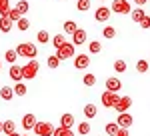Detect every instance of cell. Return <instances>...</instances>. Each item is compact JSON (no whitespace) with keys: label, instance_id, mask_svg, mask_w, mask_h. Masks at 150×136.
<instances>
[{"label":"cell","instance_id":"cell-1","mask_svg":"<svg viewBox=\"0 0 150 136\" xmlns=\"http://www.w3.org/2000/svg\"><path fill=\"white\" fill-rule=\"evenodd\" d=\"M38 70H40V64H38V60L36 58H30L26 64L22 66V72H24V80H34V76L38 74Z\"/></svg>","mask_w":150,"mask_h":136},{"label":"cell","instance_id":"cell-2","mask_svg":"<svg viewBox=\"0 0 150 136\" xmlns=\"http://www.w3.org/2000/svg\"><path fill=\"white\" fill-rule=\"evenodd\" d=\"M16 52H18V56H24V58H36L38 56V48L34 44H28V42L18 44L16 46Z\"/></svg>","mask_w":150,"mask_h":136},{"label":"cell","instance_id":"cell-3","mask_svg":"<svg viewBox=\"0 0 150 136\" xmlns=\"http://www.w3.org/2000/svg\"><path fill=\"white\" fill-rule=\"evenodd\" d=\"M118 100H120L118 92H112V90H104L102 96H100V102H102V106H106V108H114V104Z\"/></svg>","mask_w":150,"mask_h":136},{"label":"cell","instance_id":"cell-4","mask_svg":"<svg viewBox=\"0 0 150 136\" xmlns=\"http://www.w3.org/2000/svg\"><path fill=\"white\" fill-rule=\"evenodd\" d=\"M54 130H56V128L50 124V122H36V126H34V134L36 136H52Z\"/></svg>","mask_w":150,"mask_h":136},{"label":"cell","instance_id":"cell-5","mask_svg":"<svg viewBox=\"0 0 150 136\" xmlns=\"http://www.w3.org/2000/svg\"><path fill=\"white\" fill-rule=\"evenodd\" d=\"M74 42H66V44L62 46V48H58L56 50V54H58V58L60 60H66V58H72V56H76L74 54Z\"/></svg>","mask_w":150,"mask_h":136},{"label":"cell","instance_id":"cell-6","mask_svg":"<svg viewBox=\"0 0 150 136\" xmlns=\"http://www.w3.org/2000/svg\"><path fill=\"white\" fill-rule=\"evenodd\" d=\"M116 14H130V4H128V0H112V6H110Z\"/></svg>","mask_w":150,"mask_h":136},{"label":"cell","instance_id":"cell-7","mask_svg":"<svg viewBox=\"0 0 150 136\" xmlns=\"http://www.w3.org/2000/svg\"><path fill=\"white\" fill-rule=\"evenodd\" d=\"M130 106H132V98H130V96H120V100L114 104V110L118 114H120V112H128Z\"/></svg>","mask_w":150,"mask_h":136},{"label":"cell","instance_id":"cell-8","mask_svg":"<svg viewBox=\"0 0 150 136\" xmlns=\"http://www.w3.org/2000/svg\"><path fill=\"white\" fill-rule=\"evenodd\" d=\"M110 14H112V8H108V6H100L98 10L94 12V18H96V22H108Z\"/></svg>","mask_w":150,"mask_h":136},{"label":"cell","instance_id":"cell-9","mask_svg":"<svg viewBox=\"0 0 150 136\" xmlns=\"http://www.w3.org/2000/svg\"><path fill=\"white\" fill-rule=\"evenodd\" d=\"M90 66V56L88 54H78V56H74V68H78V70H84V68Z\"/></svg>","mask_w":150,"mask_h":136},{"label":"cell","instance_id":"cell-10","mask_svg":"<svg viewBox=\"0 0 150 136\" xmlns=\"http://www.w3.org/2000/svg\"><path fill=\"white\" fill-rule=\"evenodd\" d=\"M8 76H10L14 82H20L24 80V72H22V66H16V64H10V70H8Z\"/></svg>","mask_w":150,"mask_h":136},{"label":"cell","instance_id":"cell-11","mask_svg":"<svg viewBox=\"0 0 150 136\" xmlns=\"http://www.w3.org/2000/svg\"><path fill=\"white\" fill-rule=\"evenodd\" d=\"M34 126H36V116H34L32 112L24 114V118H22V128H24V130H34Z\"/></svg>","mask_w":150,"mask_h":136},{"label":"cell","instance_id":"cell-12","mask_svg":"<svg viewBox=\"0 0 150 136\" xmlns=\"http://www.w3.org/2000/svg\"><path fill=\"white\" fill-rule=\"evenodd\" d=\"M116 122H118L120 128H130V126H132V116L128 112H120L118 118H116Z\"/></svg>","mask_w":150,"mask_h":136},{"label":"cell","instance_id":"cell-13","mask_svg":"<svg viewBox=\"0 0 150 136\" xmlns=\"http://www.w3.org/2000/svg\"><path fill=\"white\" fill-rule=\"evenodd\" d=\"M104 86H106V90L118 92L120 88H122V82H120L118 78H114V76H110V78H106V82H104Z\"/></svg>","mask_w":150,"mask_h":136},{"label":"cell","instance_id":"cell-14","mask_svg":"<svg viewBox=\"0 0 150 136\" xmlns=\"http://www.w3.org/2000/svg\"><path fill=\"white\" fill-rule=\"evenodd\" d=\"M14 96H16L14 88H10V86H2V88H0V98H2V100L10 102L12 98H14Z\"/></svg>","mask_w":150,"mask_h":136},{"label":"cell","instance_id":"cell-15","mask_svg":"<svg viewBox=\"0 0 150 136\" xmlns=\"http://www.w3.org/2000/svg\"><path fill=\"white\" fill-rule=\"evenodd\" d=\"M72 42H74L76 46L84 44V42H86V30H82V28H78L76 32L72 34Z\"/></svg>","mask_w":150,"mask_h":136},{"label":"cell","instance_id":"cell-16","mask_svg":"<svg viewBox=\"0 0 150 136\" xmlns=\"http://www.w3.org/2000/svg\"><path fill=\"white\" fill-rule=\"evenodd\" d=\"M130 18L134 20V22H142L144 18H146V10H142V6H138V8H134V10L130 12Z\"/></svg>","mask_w":150,"mask_h":136},{"label":"cell","instance_id":"cell-17","mask_svg":"<svg viewBox=\"0 0 150 136\" xmlns=\"http://www.w3.org/2000/svg\"><path fill=\"white\" fill-rule=\"evenodd\" d=\"M10 30H12V20L8 16H0V32L8 34Z\"/></svg>","mask_w":150,"mask_h":136},{"label":"cell","instance_id":"cell-18","mask_svg":"<svg viewBox=\"0 0 150 136\" xmlns=\"http://www.w3.org/2000/svg\"><path fill=\"white\" fill-rule=\"evenodd\" d=\"M82 112H84V116H86V118H88V120H92L94 116H96V114H98V108H96V106H94V104H86V106H84V108H82Z\"/></svg>","mask_w":150,"mask_h":136},{"label":"cell","instance_id":"cell-19","mask_svg":"<svg viewBox=\"0 0 150 136\" xmlns=\"http://www.w3.org/2000/svg\"><path fill=\"white\" fill-rule=\"evenodd\" d=\"M60 126L72 128V126H74V116H72V114H62V116H60Z\"/></svg>","mask_w":150,"mask_h":136},{"label":"cell","instance_id":"cell-20","mask_svg":"<svg viewBox=\"0 0 150 136\" xmlns=\"http://www.w3.org/2000/svg\"><path fill=\"white\" fill-rule=\"evenodd\" d=\"M104 130H106V134H108V136H116V134H118V130H120V126H118V122H108V124L104 126Z\"/></svg>","mask_w":150,"mask_h":136},{"label":"cell","instance_id":"cell-21","mask_svg":"<svg viewBox=\"0 0 150 136\" xmlns=\"http://www.w3.org/2000/svg\"><path fill=\"white\" fill-rule=\"evenodd\" d=\"M66 44V36H64V34H56V36H54V38H52V46H54V48H62V46Z\"/></svg>","mask_w":150,"mask_h":136},{"label":"cell","instance_id":"cell-22","mask_svg":"<svg viewBox=\"0 0 150 136\" xmlns=\"http://www.w3.org/2000/svg\"><path fill=\"white\" fill-rule=\"evenodd\" d=\"M16 58H18V52H16V48H10V50H6V54H4V60H6L8 64H14V62H16Z\"/></svg>","mask_w":150,"mask_h":136},{"label":"cell","instance_id":"cell-23","mask_svg":"<svg viewBox=\"0 0 150 136\" xmlns=\"http://www.w3.org/2000/svg\"><path fill=\"white\" fill-rule=\"evenodd\" d=\"M14 92H16V96H26L28 88H26V84L20 80V82H16V84H14Z\"/></svg>","mask_w":150,"mask_h":136},{"label":"cell","instance_id":"cell-24","mask_svg":"<svg viewBox=\"0 0 150 136\" xmlns=\"http://www.w3.org/2000/svg\"><path fill=\"white\" fill-rule=\"evenodd\" d=\"M52 136H74V132H72V128L60 126V128H56V130H54V134H52Z\"/></svg>","mask_w":150,"mask_h":136},{"label":"cell","instance_id":"cell-25","mask_svg":"<svg viewBox=\"0 0 150 136\" xmlns=\"http://www.w3.org/2000/svg\"><path fill=\"white\" fill-rule=\"evenodd\" d=\"M76 30H78V26H76L74 20H66V22H64V32L66 34H74Z\"/></svg>","mask_w":150,"mask_h":136},{"label":"cell","instance_id":"cell-26","mask_svg":"<svg viewBox=\"0 0 150 136\" xmlns=\"http://www.w3.org/2000/svg\"><path fill=\"white\" fill-rule=\"evenodd\" d=\"M60 58H58V54H52V56H48V68H52V70H56L58 66H60Z\"/></svg>","mask_w":150,"mask_h":136},{"label":"cell","instance_id":"cell-27","mask_svg":"<svg viewBox=\"0 0 150 136\" xmlns=\"http://www.w3.org/2000/svg\"><path fill=\"white\" fill-rule=\"evenodd\" d=\"M36 40H38L40 44H48V42H50V34H48L46 30H40V32L36 34Z\"/></svg>","mask_w":150,"mask_h":136},{"label":"cell","instance_id":"cell-28","mask_svg":"<svg viewBox=\"0 0 150 136\" xmlns=\"http://www.w3.org/2000/svg\"><path fill=\"white\" fill-rule=\"evenodd\" d=\"M2 132L8 136V134H12V132H16V124L12 122V120H6L4 122V128H2Z\"/></svg>","mask_w":150,"mask_h":136},{"label":"cell","instance_id":"cell-29","mask_svg":"<svg viewBox=\"0 0 150 136\" xmlns=\"http://www.w3.org/2000/svg\"><path fill=\"white\" fill-rule=\"evenodd\" d=\"M148 68H150V64L146 60H138V62H136V72H140V74H146Z\"/></svg>","mask_w":150,"mask_h":136},{"label":"cell","instance_id":"cell-30","mask_svg":"<svg viewBox=\"0 0 150 136\" xmlns=\"http://www.w3.org/2000/svg\"><path fill=\"white\" fill-rule=\"evenodd\" d=\"M8 12H10V2L0 0V16H8Z\"/></svg>","mask_w":150,"mask_h":136},{"label":"cell","instance_id":"cell-31","mask_svg":"<svg viewBox=\"0 0 150 136\" xmlns=\"http://www.w3.org/2000/svg\"><path fill=\"white\" fill-rule=\"evenodd\" d=\"M16 8H18V12H20V14H26V12L30 10V4H28V0H20V2H18V4H16Z\"/></svg>","mask_w":150,"mask_h":136},{"label":"cell","instance_id":"cell-32","mask_svg":"<svg viewBox=\"0 0 150 136\" xmlns=\"http://www.w3.org/2000/svg\"><path fill=\"white\" fill-rule=\"evenodd\" d=\"M88 50H90V54H98V52L102 50V44H100L98 40H92V42L88 44Z\"/></svg>","mask_w":150,"mask_h":136},{"label":"cell","instance_id":"cell-33","mask_svg":"<svg viewBox=\"0 0 150 136\" xmlns=\"http://www.w3.org/2000/svg\"><path fill=\"white\" fill-rule=\"evenodd\" d=\"M76 130H78V134H80V136L88 134V132H90V122H80V124H78V128H76Z\"/></svg>","mask_w":150,"mask_h":136},{"label":"cell","instance_id":"cell-34","mask_svg":"<svg viewBox=\"0 0 150 136\" xmlns=\"http://www.w3.org/2000/svg\"><path fill=\"white\" fill-rule=\"evenodd\" d=\"M8 18H10L12 22H18V20L22 18V14L18 12V8H10V12H8Z\"/></svg>","mask_w":150,"mask_h":136},{"label":"cell","instance_id":"cell-35","mask_svg":"<svg viewBox=\"0 0 150 136\" xmlns=\"http://www.w3.org/2000/svg\"><path fill=\"white\" fill-rule=\"evenodd\" d=\"M102 36H104V38H114V36H116V30H114V26H104V30H102Z\"/></svg>","mask_w":150,"mask_h":136},{"label":"cell","instance_id":"cell-36","mask_svg":"<svg viewBox=\"0 0 150 136\" xmlns=\"http://www.w3.org/2000/svg\"><path fill=\"white\" fill-rule=\"evenodd\" d=\"M76 8L80 12H86L90 8V0H78V2H76Z\"/></svg>","mask_w":150,"mask_h":136},{"label":"cell","instance_id":"cell-37","mask_svg":"<svg viewBox=\"0 0 150 136\" xmlns=\"http://www.w3.org/2000/svg\"><path fill=\"white\" fill-rule=\"evenodd\" d=\"M96 84V76L94 74H84V86H94Z\"/></svg>","mask_w":150,"mask_h":136},{"label":"cell","instance_id":"cell-38","mask_svg":"<svg viewBox=\"0 0 150 136\" xmlns=\"http://www.w3.org/2000/svg\"><path fill=\"white\" fill-rule=\"evenodd\" d=\"M28 28H30V22H28V20H26V18L22 16V18L18 20V30H22V32H26Z\"/></svg>","mask_w":150,"mask_h":136},{"label":"cell","instance_id":"cell-39","mask_svg":"<svg viewBox=\"0 0 150 136\" xmlns=\"http://www.w3.org/2000/svg\"><path fill=\"white\" fill-rule=\"evenodd\" d=\"M114 70H116V72H124V70H126V62L118 58V60L114 62Z\"/></svg>","mask_w":150,"mask_h":136},{"label":"cell","instance_id":"cell-40","mask_svg":"<svg viewBox=\"0 0 150 136\" xmlns=\"http://www.w3.org/2000/svg\"><path fill=\"white\" fill-rule=\"evenodd\" d=\"M140 28H144V30H148V28H150V16H148V14H146V18L140 22Z\"/></svg>","mask_w":150,"mask_h":136},{"label":"cell","instance_id":"cell-41","mask_svg":"<svg viewBox=\"0 0 150 136\" xmlns=\"http://www.w3.org/2000/svg\"><path fill=\"white\" fill-rule=\"evenodd\" d=\"M116 136H128V128H120V130H118V134Z\"/></svg>","mask_w":150,"mask_h":136},{"label":"cell","instance_id":"cell-42","mask_svg":"<svg viewBox=\"0 0 150 136\" xmlns=\"http://www.w3.org/2000/svg\"><path fill=\"white\" fill-rule=\"evenodd\" d=\"M134 4H136V6H144V4H146V0H134Z\"/></svg>","mask_w":150,"mask_h":136},{"label":"cell","instance_id":"cell-43","mask_svg":"<svg viewBox=\"0 0 150 136\" xmlns=\"http://www.w3.org/2000/svg\"><path fill=\"white\" fill-rule=\"evenodd\" d=\"M8 136H22V134H18V132H12V134H8Z\"/></svg>","mask_w":150,"mask_h":136},{"label":"cell","instance_id":"cell-44","mask_svg":"<svg viewBox=\"0 0 150 136\" xmlns=\"http://www.w3.org/2000/svg\"><path fill=\"white\" fill-rule=\"evenodd\" d=\"M2 128H4V122H0V132H2Z\"/></svg>","mask_w":150,"mask_h":136},{"label":"cell","instance_id":"cell-45","mask_svg":"<svg viewBox=\"0 0 150 136\" xmlns=\"http://www.w3.org/2000/svg\"><path fill=\"white\" fill-rule=\"evenodd\" d=\"M0 70H2V58H0Z\"/></svg>","mask_w":150,"mask_h":136},{"label":"cell","instance_id":"cell-46","mask_svg":"<svg viewBox=\"0 0 150 136\" xmlns=\"http://www.w3.org/2000/svg\"><path fill=\"white\" fill-rule=\"evenodd\" d=\"M22 136H26V134H22Z\"/></svg>","mask_w":150,"mask_h":136},{"label":"cell","instance_id":"cell-47","mask_svg":"<svg viewBox=\"0 0 150 136\" xmlns=\"http://www.w3.org/2000/svg\"><path fill=\"white\" fill-rule=\"evenodd\" d=\"M106 136H108V134H106Z\"/></svg>","mask_w":150,"mask_h":136}]
</instances>
